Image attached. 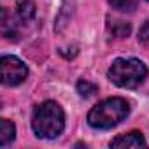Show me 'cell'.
<instances>
[{
    "label": "cell",
    "mask_w": 149,
    "mask_h": 149,
    "mask_svg": "<svg viewBox=\"0 0 149 149\" xmlns=\"http://www.w3.org/2000/svg\"><path fill=\"white\" fill-rule=\"evenodd\" d=\"M32 128L39 139H56L65 128L63 109L56 102H44L35 107L32 116Z\"/></svg>",
    "instance_id": "cell-1"
},
{
    "label": "cell",
    "mask_w": 149,
    "mask_h": 149,
    "mask_svg": "<svg viewBox=\"0 0 149 149\" xmlns=\"http://www.w3.org/2000/svg\"><path fill=\"white\" fill-rule=\"evenodd\" d=\"M128 114H130V104L125 98L112 97V98H107V100L100 102L98 105H95L90 111L88 123L93 128L107 130V128H112V126L119 125Z\"/></svg>",
    "instance_id": "cell-2"
},
{
    "label": "cell",
    "mask_w": 149,
    "mask_h": 149,
    "mask_svg": "<svg viewBox=\"0 0 149 149\" xmlns=\"http://www.w3.org/2000/svg\"><path fill=\"white\" fill-rule=\"evenodd\" d=\"M107 76L116 86L133 90L147 77V67L135 58H118L112 61Z\"/></svg>",
    "instance_id": "cell-3"
},
{
    "label": "cell",
    "mask_w": 149,
    "mask_h": 149,
    "mask_svg": "<svg viewBox=\"0 0 149 149\" xmlns=\"http://www.w3.org/2000/svg\"><path fill=\"white\" fill-rule=\"evenodd\" d=\"M0 74L6 86H18L28 77V67L19 58L6 54L0 58Z\"/></svg>",
    "instance_id": "cell-4"
},
{
    "label": "cell",
    "mask_w": 149,
    "mask_h": 149,
    "mask_svg": "<svg viewBox=\"0 0 149 149\" xmlns=\"http://www.w3.org/2000/svg\"><path fill=\"white\" fill-rule=\"evenodd\" d=\"M146 146L147 142L144 140L140 132H130V133L119 135L111 142V147H123V149L125 147H146Z\"/></svg>",
    "instance_id": "cell-5"
},
{
    "label": "cell",
    "mask_w": 149,
    "mask_h": 149,
    "mask_svg": "<svg viewBox=\"0 0 149 149\" xmlns=\"http://www.w3.org/2000/svg\"><path fill=\"white\" fill-rule=\"evenodd\" d=\"M16 137V128L9 119H0V146H7Z\"/></svg>",
    "instance_id": "cell-6"
},
{
    "label": "cell",
    "mask_w": 149,
    "mask_h": 149,
    "mask_svg": "<svg viewBox=\"0 0 149 149\" xmlns=\"http://www.w3.org/2000/svg\"><path fill=\"white\" fill-rule=\"evenodd\" d=\"M16 9H18V16L23 21H30L35 16V4H33V0H18Z\"/></svg>",
    "instance_id": "cell-7"
},
{
    "label": "cell",
    "mask_w": 149,
    "mask_h": 149,
    "mask_svg": "<svg viewBox=\"0 0 149 149\" xmlns=\"http://www.w3.org/2000/svg\"><path fill=\"white\" fill-rule=\"evenodd\" d=\"M109 4L119 13H133L137 9V0H109Z\"/></svg>",
    "instance_id": "cell-8"
},
{
    "label": "cell",
    "mask_w": 149,
    "mask_h": 149,
    "mask_svg": "<svg viewBox=\"0 0 149 149\" xmlns=\"http://www.w3.org/2000/svg\"><path fill=\"white\" fill-rule=\"evenodd\" d=\"M111 32H112V35H116V37H128L130 35V32H132V26H130V23H126V21H114L111 26Z\"/></svg>",
    "instance_id": "cell-9"
},
{
    "label": "cell",
    "mask_w": 149,
    "mask_h": 149,
    "mask_svg": "<svg viewBox=\"0 0 149 149\" xmlns=\"http://www.w3.org/2000/svg\"><path fill=\"white\" fill-rule=\"evenodd\" d=\"M97 84H93V83H90V81H86V79H81L79 83H77V91H79V95L81 97H84V98H88V97H91V95H95L97 93Z\"/></svg>",
    "instance_id": "cell-10"
},
{
    "label": "cell",
    "mask_w": 149,
    "mask_h": 149,
    "mask_svg": "<svg viewBox=\"0 0 149 149\" xmlns=\"http://www.w3.org/2000/svg\"><path fill=\"white\" fill-rule=\"evenodd\" d=\"M139 40H140L144 46L149 47V21H146V23L142 25V28H140V32H139Z\"/></svg>",
    "instance_id": "cell-11"
},
{
    "label": "cell",
    "mask_w": 149,
    "mask_h": 149,
    "mask_svg": "<svg viewBox=\"0 0 149 149\" xmlns=\"http://www.w3.org/2000/svg\"><path fill=\"white\" fill-rule=\"evenodd\" d=\"M147 2H149V0H147Z\"/></svg>",
    "instance_id": "cell-12"
}]
</instances>
